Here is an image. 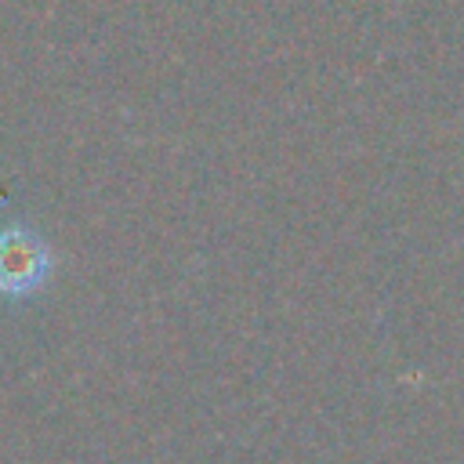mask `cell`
Here are the masks:
<instances>
[{
	"label": "cell",
	"instance_id": "6da1fadb",
	"mask_svg": "<svg viewBox=\"0 0 464 464\" xmlns=\"http://www.w3.org/2000/svg\"><path fill=\"white\" fill-rule=\"evenodd\" d=\"M54 254L47 239L22 218L0 225V297L25 301L51 283Z\"/></svg>",
	"mask_w": 464,
	"mask_h": 464
}]
</instances>
